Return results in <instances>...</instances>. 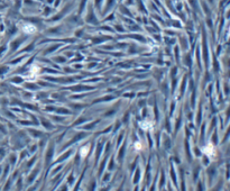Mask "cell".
Instances as JSON below:
<instances>
[{
  "label": "cell",
  "instance_id": "obj_1",
  "mask_svg": "<svg viewBox=\"0 0 230 191\" xmlns=\"http://www.w3.org/2000/svg\"><path fill=\"white\" fill-rule=\"evenodd\" d=\"M24 30H25L26 33H35L36 32V28L33 25H26L24 27Z\"/></svg>",
  "mask_w": 230,
  "mask_h": 191
}]
</instances>
